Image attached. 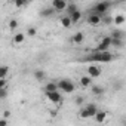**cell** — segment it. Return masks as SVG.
Here are the masks:
<instances>
[{
    "label": "cell",
    "instance_id": "6da1fadb",
    "mask_svg": "<svg viewBox=\"0 0 126 126\" xmlns=\"http://www.w3.org/2000/svg\"><path fill=\"white\" fill-rule=\"evenodd\" d=\"M113 6V3L111 2H98L96 5H94L92 6V9H91V12L89 14H95V15H98V16H105L107 15V12L110 11V8Z\"/></svg>",
    "mask_w": 126,
    "mask_h": 126
},
{
    "label": "cell",
    "instance_id": "7a4b0ae2",
    "mask_svg": "<svg viewBox=\"0 0 126 126\" xmlns=\"http://www.w3.org/2000/svg\"><path fill=\"white\" fill-rule=\"evenodd\" d=\"M111 42H113V39H111V36H104L102 39H101V42L98 43V46L92 50L94 53H101V52H107L108 50V47L111 46Z\"/></svg>",
    "mask_w": 126,
    "mask_h": 126
},
{
    "label": "cell",
    "instance_id": "3957f363",
    "mask_svg": "<svg viewBox=\"0 0 126 126\" xmlns=\"http://www.w3.org/2000/svg\"><path fill=\"white\" fill-rule=\"evenodd\" d=\"M56 85H58V89L62 91L64 94H71V92H74V89H76L74 83H73L71 80H68V79H62V80L56 82Z\"/></svg>",
    "mask_w": 126,
    "mask_h": 126
},
{
    "label": "cell",
    "instance_id": "277c9868",
    "mask_svg": "<svg viewBox=\"0 0 126 126\" xmlns=\"http://www.w3.org/2000/svg\"><path fill=\"white\" fill-rule=\"evenodd\" d=\"M45 94H46V98L50 102H53V104H61L62 102V95L59 94V91H56V92H45Z\"/></svg>",
    "mask_w": 126,
    "mask_h": 126
},
{
    "label": "cell",
    "instance_id": "5b68a950",
    "mask_svg": "<svg viewBox=\"0 0 126 126\" xmlns=\"http://www.w3.org/2000/svg\"><path fill=\"white\" fill-rule=\"evenodd\" d=\"M68 6L67 2H64V0H53L52 2V8L55 9V12H62V11H65Z\"/></svg>",
    "mask_w": 126,
    "mask_h": 126
},
{
    "label": "cell",
    "instance_id": "8992f818",
    "mask_svg": "<svg viewBox=\"0 0 126 126\" xmlns=\"http://www.w3.org/2000/svg\"><path fill=\"white\" fill-rule=\"evenodd\" d=\"M88 76H91L92 79L94 77H99L101 76V68L98 65H95V64H91L88 67Z\"/></svg>",
    "mask_w": 126,
    "mask_h": 126
},
{
    "label": "cell",
    "instance_id": "52a82bcc",
    "mask_svg": "<svg viewBox=\"0 0 126 126\" xmlns=\"http://www.w3.org/2000/svg\"><path fill=\"white\" fill-rule=\"evenodd\" d=\"M101 21H102V18L95 15V14H89L88 15V24H91V25H99Z\"/></svg>",
    "mask_w": 126,
    "mask_h": 126
},
{
    "label": "cell",
    "instance_id": "ba28073f",
    "mask_svg": "<svg viewBox=\"0 0 126 126\" xmlns=\"http://www.w3.org/2000/svg\"><path fill=\"white\" fill-rule=\"evenodd\" d=\"M71 42H73L74 45H82V43L85 42V34H83L82 31H77L76 34L71 36Z\"/></svg>",
    "mask_w": 126,
    "mask_h": 126
},
{
    "label": "cell",
    "instance_id": "9c48e42d",
    "mask_svg": "<svg viewBox=\"0 0 126 126\" xmlns=\"http://www.w3.org/2000/svg\"><path fill=\"white\" fill-rule=\"evenodd\" d=\"M56 91H59L56 82H47L45 85V92H56Z\"/></svg>",
    "mask_w": 126,
    "mask_h": 126
},
{
    "label": "cell",
    "instance_id": "30bf717a",
    "mask_svg": "<svg viewBox=\"0 0 126 126\" xmlns=\"http://www.w3.org/2000/svg\"><path fill=\"white\" fill-rule=\"evenodd\" d=\"M107 116H108V113H107V111L99 110V111L95 114V122H96V123H102V122L107 119Z\"/></svg>",
    "mask_w": 126,
    "mask_h": 126
},
{
    "label": "cell",
    "instance_id": "8fae6325",
    "mask_svg": "<svg viewBox=\"0 0 126 126\" xmlns=\"http://www.w3.org/2000/svg\"><path fill=\"white\" fill-rule=\"evenodd\" d=\"M91 91H92V94L96 95V96H101V95H104V92H105V89H104L102 86H99V85H94V86L91 88Z\"/></svg>",
    "mask_w": 126,
    "mask_h": 126
},
{
    "label": "cell",
    "instance_id": "7c38bea8",
    "mask_svg": "<svg viewBox=\"0 0 126 126\" xmlns=\"http://www.w3.org/2000/svg\"><path fill=\"white\" fill-rule=\"evenodd\" d=\"M61 25L64 27V28H70V27L73 25V22H71V18H70L68 15L62 16V18H61Z\"/></svg>",
    "mask_w": 126,
    "mask_h": 126
},
{
    "label": "cell",
    "instance_id": "4fadbf2b",
    "mask_svg": "<svg viewBox=\"0 0 126 126\" xmlns=\"http://www.w3.org/2000/svg\"><path fill=\"white\" fill-rule=\"evenodd\" d=\"M53 14H55V9H53L52 6H50V8H49V6H47V8H43V9L40 11V16H52Z\"/></svg>",
    "mask_w": 126,
    "mask_h": 126
},
{
    "label": "cell",
    "instance_id": "5bb4252c",
    "mask_svg": "<svg viewBox=\"0 0 126 126\" xmlns=\"http://www.w3.org/2000/svg\"><path fill=\"white\" fill-rule=\"evenodd\" d=\"M12 40H14L15 45H21V43H24V40H25V34H24V33H16Z\"/></svg>",
    "mask_w": 126,
    "mask_h": 126
},
{
    "label": "cell",
    "instance_id": "9a60e30c",
    "mask_svg": "<svg viewBox=\"0 0 126 126\" xmlns=\"http://www.w3.org/2000/svg\"><path fill=\"white\" fill-rule=\"evenodd\" d=\"M80 85H82L83 88L91 86V85H92V77H91V76H82V77H80Z\"/></svg>",
    "mask_w": 126,
    "mask_h": 126
},
{
    "label": "cell",
    "instance_id": "2e32d148",
    "mask_svg": "<svg viewBox=\"0 0 126 126\" xmlns=\"http://www.w3.org/2000/svg\"><path fill=\"white\" fill-rule=\"evenodd\" d=\"M85 107H86V110L89 111V116H91V117H95V114L99 111L95 104H88V105H85Z\"/></svg>",
    "mask_w": 126,
    "mask_h": 126
},
{
    "label": "cell",
    "instance_id": "e0dca14e",
    "mask_svg": "<svg viewBox=\"0 0 126 126\" xmlns=\"http://www.w3.org/2000/svg\"><path fill=\"white\" fill-rule=\"evenodd\" d=\"M110 36H111L113 39H120V40H123V39H125V31H122V30L117 28V30H113Z\"/></svg>",
    "mask_w": 126,
    "mask_h": 126
},
{
    "label": "cell",
    "instance_id": "ac0fdd59",
    "mask_svg": "<svg viewBox=\"0 0 126 126\" xmlns=\"http://www.w3.org/2000/svg\"><path fill=\"white\" fill-rule=\"evenodd\" d=\"M70 18H71V22H73V24H77V22L82 19V11H77V12L71 14Z\"/></svg>",
    "mask_w": 126,
    "mask_h": 126
},
{
    "label": "cell",
    "instance_id": "d6986e66",
    "mask_svg": "<svg viewBox=\"0 0 126 126\" xmlns=\"http://www.w3.org/2000/svg\"><path fill=\"white\" fill-rule=\"evenodd\" d=\"M33 76H34V79H36V80H39V82L45 80V77H46V74H45V71H43V70H36V71L33 73Z\"/></svg>",
    "mask_w": 126,
    "mask_h": 126
},
{
    "label": "cell",
    "instance_id": "ffe728a7",
    "mask_svg": "<svg viewBox=\"0 0 126 126\" xmlns=\"http://www.w3.org/2000/svg\"><path fill=\"white\" fill-rule=\"evenodd\" d=\"M65 11H67V15L70 16L71 14L77 12V11H79V8H77V5H76V3H68V6H67V9H65Z\"/></svg>",
    "mask_w": 126,
    "mask_h": 126
},
{
    "label": "cell",
    "instance_id": "44dd1931",
    "mask_svg": "<svg viewBox=\"0 0 126 126\" xmlns=\"http://www.w3.org/2000/svg\"><path fill=\"white\" fill-rule=\"evenodd\" d=\"M125 21H126L125 15H116L114 16V24L116 25H122V24H125Z\"/></svg>",
    "mask_w": 126,
    "mask_h": 126
},
{
    "label": "cell",
    "instance_id": "7402d4cb",
    "mask_svg": "<svg viewBox=\"0 0 126 126\" xmlns=\"http://www.w3.org/2000/svg\"><path fill=\"white\" fill-rule=\"evenodd\" d=\"M8 73H9V67L8 65H2V67H0V79H6Z\"/></svg>",
    "mask_w": 126,
    "mask_h": 126
},
{
    "label": "cell",
    "instance_id": "603a6c76",
    "mask_svg": "<svg viewBox=\"0 0 126 126\" xmlns=\"http://www.w3.org/2000/svg\"><path fill=\"white\" fill-rule=\"evenodd\" d=\"M113 39V37H111ZM111 46H114V47H123L125 46V42L123 40H120V39H113V42H111Z\"/></svg>",
    "mask_w": 126,
    "mask_h": 126
},
{
    "label": "cell",
    "instance_id": "cb8c5ba5",
    "mask_svg": "<svg viewBox=\"0 0 126 126\" xmlns=\"http://www.w3.org/2000/svg\"><path fill=\"white\" fill-rule=\"evenodd\" d=\"M79 116H80L82 119H91V116H89V111L86 110V107H82V108H80V111H79Z\"/></svg>",
    "mask_w": 126,
    "mask_h": 126
},
{
    "label": "cell",
    "instance_id": "d4e9b609",
    "mask_svg": "<svg viewBox=\"0 0 126 126\" xmlns=\"http://www.w3.org/2000/svg\"><path fill=\"white\" fill-rule=\"evenodd\" d=\"M37 34V28H34V27H30L28 30H27V36L28 37H34Z\"/></svg>",
    "mask_w": 126,
    "mask_h": 126
},
{
    "label": "cell",
    "instance_id": "484cf974",
    "mask_svg": "<svg viewBox=\"0 0 126 126\" xmlns=\"http://www.w3.org/2000/svg\"><path fill=\"white\" fill-rule=\"evenodd\" d=\"M102 22H104V24H114V18L105 15V16H102Z\"/></svg>",
    "mask_w": 126,
    "mask_h": 126
},
{
    "label": "cell",
    "instance_id": "4316f807",
    "mask_svg": "<svg viewBox=\"0 0 126 126\" xmlns=\"http://www.w3.org/2000/svg\"><path fill=\"white\" fill-rule=\"evenodd\" d=\"M14 5L16 8H25L28 5V2H22V0H16V2H14Z\"/></svg>",
    "mask_w": 126,
    "mask_h": 126
},
{
    "label": "cell",
    "instance_id": "83f0119b",
    "mask_svg": "<svg viewBox=\"0 0 126 126\" xmlns=\"http://www.w3.org/2000/svg\"><path fill=\"white\" fill-rule=\"evenodd\" d=\"M16 27H18V21H16V19H11V21H9V28L14 31Z\"/></svg>",
    "mask_w": 126,
    "mask_h": 126
},
{
    "label": "cell",
    "instance_id": "f1b7e54d",
    "mask_svg": "<svg viewBox=\"0 0 126 126\" xmlns=\"http://www.w3.org/2000/svg\"><path fill=\"white\" fill-rule=\"evenodd\" d=\"M6 96H8V89L6 88H2V89H0V98L5 99Z\"/></svg>",
    "mask_w": 126,
    "mask_h": 126
},
{
    "label": "cell",
    "instance_id": "f546056e",
    "mask_svg": "<svg viewBox=\"0 0 126 126\" xmlns=\"http://www.w3.org/2000/svg\"><path fill=\"white\" fill-rule=\"evenodd\" d=\"M83 96H76V99H74V102L77 104V105H80V107H83Z\"/></svg>",
    "mask_w": 126,
    "mask_h": 126
},
{
    "label": "cell",
    "instance_id": "4dcf8cb0",
    "mask_svg": "<svg viewBox=\"0 0 126 126\" xmlns=\"http://www.w3.org/2000/svg\"><path fill=\"white\" fill-rule=\"evenodd\" d=\"M6 79H0V89H2V88H6Z\"/></svg>",
    "mask_w": 126,
    "mask_h": 126
},
{
    "label": "cell",
    "instance_id": "1f68e13d",
    "mask_svg": "<svg viewBox=\"0 0 126 126\" xmlns=\"http://www.w3.org/2000/svg\"><path fill=\"white\" fill-rule=\"evenodd\" d=\"M0 126H8V119H0Z\"/></svg>",
    "mask_w": 126,
    "mask_h": 126
},
{
    "label": "cell",
    "instance_id": "d6a6232c",
    "mask_svg": "<svg viewBox=\"0 0 126 126\" xmlns=\"http://www.w3.org/2000/svg\"><path fill=\"white\" fill-rule=\"evenodd\" d=\"M9 116H11V113H9V111H5V113H3V117H2V119H8Z\"/></svg>",
    "mask_w": 126,
    "mask_h": 126
},
{
    "label": "cell",
    "instance_id": "836d02e7",
    "mask_svg": "<svg viewBox=\"0 0 126 126\" xmlns=\"http://www.w3.org/2000/svg\"><path fill=\"white\" fill-rule=\"evenodd\" d=\"M125 126H126V119H125Z\"/></svg>",
    "mask_w": 126,
    "mask_h": 126
}]
</instances>
